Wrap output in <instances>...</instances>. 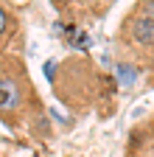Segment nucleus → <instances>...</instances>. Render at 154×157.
Returning a JSON list of instances; mask_svg holds the SVG:
<instances>
[{
	"label": "nucleus",
	"mask_w": 154,
	"mask_h": 157,
	"mask_svg": "<svg viewBox=\"0 0 154 157\" xmlns=\"http://www.w3.org/2000/svg\"><path fill=\"white\" fill-rule=\"evenodd\" d=\"M14 62H17V53L0 51V87H3V82H6V76H9V70H11Z\"/></svg>",
	"instance_id": "0eeeda50"
},
{
	"label": "nucleus",
	"mask_w": 154,
	"mask_h": 157,
	"mask_svg": "<svg viewBox=\"0 0 154 157\" xmlns=\"http://www.w3.org/2000/svg\"><path fill=\"white\" fill-rule=\"evenodd\" d=\"M45 118L42 112V101L36 95V87L28 76V67L23 62V56H17V62L11 65L3 87H0V121L20 129L28 121H34V126Z\"/></svg>",
	"instance_id": "f257e3e1"
},
{
	"label": "nucleus",
	"mask_w": 154,
	"mask_h": 157,
	"mask_svg": "<svg viewBox=\"0 0 154 157\" xmlns=\"http://www.w3.org/2000/svg\"><path fill=\"white\" fill-rule=\"evenodd\" d=\"M115 70H118V82H121L123 87H129V84L134 82V76H137V70H134L129 62H118V67H115Z\"/></svg>",
	"instance_id": "423d86ee"
},
{
	"label": "nucleus",
	"mask_w": 154,
	"mask_h": 157,
	"mask_svg": "<svg viewBox=\"0 0 154 157\" xmlns=\"http://www.w3.org/2000/svg\"><path fill=\"white\" fill-rule=\"evenodd\" d=\"M118 45L123 51V62H129L137 73L154 70V3L132 6L121 23Z\"/></svg>",
	"instance_id": "f03ea898"
},
{
	"label": "nucleus",
	"mask_w": 154,
	"mask_h": 157,
	"mask_svg": "<svg viewBox=\"0 0 154 157\" xmlns=\"http://www.w3.org/2000/svg\"><path fill=\"white\" fill-rule=\"evenodd\" d=\"M126 157H154V118L137 124L129 132Z\"/></svg>",
	"instance_id": "20e7f679"
},
{
	"label": "nucleus",
	"mask_w": 154,
	"mask_h": 157,
	"mask_svg": "<svg viewBox=\"0 0 154 157\" xmlns=\"http://www.w3.org/2000/svg\"><path fill=\"white\" fill-rule=\"evenodd\" d=\"M107 78L95 70V65L90 59L81 56H70L59 65V78H53V90L62 98V104H67L70 109H87L101 93V84Z\"/></svg>",
	"instance_id": "7ed1b4c3"
},
{
	"label": "nucleus",
	"mask_w": 154,
	"mask_h": 157,
	"mask_svg": "<svg viewBox=\"0 0 154 157\" xmlns=\"http://www.w3.org/2000/svg\"><path fill=\"white\" fill-rule=\"evenodd\" d=\"M17 31H20V20H17V14L0 3V51L9 48V42L14 39Z\"/></svg>",
	"instance_id": "39448f33"
}]
</instances>
